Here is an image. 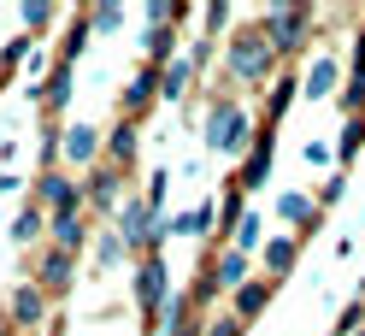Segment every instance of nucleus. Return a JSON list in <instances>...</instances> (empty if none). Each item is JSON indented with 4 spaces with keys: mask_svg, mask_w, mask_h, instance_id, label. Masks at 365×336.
<instances>
[{
    "mask_svg": "<svg viewBox=\"0 0 365 336\" xmlns=\"http://www.w3.org/2000/svg\"><path fill=\"white\" fill-rule=\"evenodd\" d=\"M259 142V130H254V118L242 112V101H212L207 106V148L212 153H242V148H254Z\"/></svg>",
    "mask_w": 365,
    "mask_h": 336,
    "instance_id": "nucleus-1",
    "label": "nucleus"
},
{
    "mask_svg": "<svg viewBox=\"0 0 365 336\" xmlns=\"http://www.w3.org/2000/svg\"><path fill=\"white\" fill-rule=\"evenodd\" d=\"M277 59H283V54H277V41H271L265 24L230 41V77H242V83H265L271 71H277Z\"/></svg>",
    "mask_w": 365,
    "mask_h": 336,
    "instance_id": "nucleus-2",
    "label": "nucleus"
},
{
    "mask_svg": "<svg viewBox=\"0 0 365 336\" xmlns=\"http://www.w3.org/2000/svg\"><path fill=\"white\" fill-rule=\"evenodd\" d=\"M36 207L48 213V218H59V213H83V183L65 166H48L36 177Z\"/></svg>",
    "mask_w": 365,
    "mask_h": 336,
    "instance_id": "nucleus-3",
    "label": "nucleus"
},
{
    "mask_svg": "<svg viewBox=\"0 0 365 336\" xmlns=\"http://www.w3.org/2000/svg\"><path fill=\"white\" fill-rule=\"evenodd\" d=\"M135 301H142V319H159V307L171 301V272H165L159 254H148L135 265Z\"/></svg>",
    "mask_w": 365,
    "mask_h": 336,
    "instance_id": "nucleus-4",
    "label": "nucleus"
},
{
    "mask_svg": "<svg viewBox=\"0 0 365 336\" xmlns=\"http://www.w3.org/2000/svg\"><path fill=\"white\" fill-rule=\"evenodd\" d=\"M153 230H159V213L148 207V195H130L124 207H118V242H124V248H142V254H148Z\"/></svg>",
    "mask_w": 365,
    "mask_h": 336,
    "instance_id": "nucleus-5",
    "label": "nucleus"
},
{
    "mask_svg": "<svg viewBox=\"0 0 365 336\" xmlns=\"http://www.w3.org/2000/svg\"><path fill=\"white\" fill-rule=\"evenodd\" d=\"M101 153H106V136L95 124H65L59 130V160L65 166H95Z\"/></svg>",
    "mask_w": 365,
    "mask_h": 336,
    "instance_id": "nucleus-6",
    "label": "nucleus"
},
{
    "mask_svg": "<svg viewBox=\"0 0 365 336\" xmlns=\"http://www.w3.org/2000/svg\"><path fill=\"white\" fill-rule=\"evenodd\" d=\"M307 24H312L307 6H271V12H265V30H271V41H277V54H294V48H301Z\"/></svg>",
    "mask_w": 365,
    "mask_h": 336,
    "instance_id": "nucleus-7",
    "label": "nucleus"
},
{
    "mask_svg": "<svg viewBox=\"0 0 365 336\" xmlns=\"http://www.w3.org/2000/svg\"><path fill=\"white\" fill-rule=\"evenodd\" d=\"M118 189H124L118 166H95L88 183H83V200H88V207H118Z\"/></svg>",
    "mask_w": 365,
    "mask_h": 336,
    "instance_id": "nucleus-8",
    "label": "nucleus"
},
{
    "mask_svg": "<svg viewBox=\"0 0 365 336\" xmlns=\"http://www.w3.org/2000/svg\"><path fill=\"white\" fill-rule=\"evenodd\" d=\"M36 278H41V289H71V278H77V254L48 248V254H41V265H36Z\"/></svg>",
    "mask_w": 365,
    "mask_h": 336,
    "instance_id": "nucleus-9",
    "label": "nucleus"
},
{
    "mask_svg": "<svg viewBox=\"0 0 365 336\" xmlns=\"http://www.w3.org/2000/svg\"><path fill=\"white\" fill-rule=\"evenodd\" d=\"M153 95H159V65H142V71L130 77V88H124V118L148 112V106H153Z\"/></svg>",
    "mask_w": 365,
    "mask_h": 336,
    "instance_id": "nucleus-10",
    "label": "nucleus"
},
{
    "mask_svg": "<svg viewBox=\"0 0 365 336\" xmlns=\"http://www.w3.org/2000/svg\"><path fill=\"white\" fill-rule=\"evenodd\" d=\"M48 319V295H41V283H18L12 289V325H41Z\"/></svg>",
    "mask_w": 365,
    "mask_h": 336,
    "instance_id": "nucleus-11",
    "label": "nucleus"
},
{
    "mask_svg": "<svg viewBox=\"0 0 365 336\" xmlns=\"http://www.w3.org/2000/svg\"><path fill=\"white\" fill-rule=\"evenodd\" d=\"M135 148H142V130H135V118H118V124L106 130V160H112V166H130Z\"/></svg>",
    "mask_w": 365,
    "mask_h": 336,
    "instance_id": "nucleus-12",
    "label": "nucleus"
},
{
    "mask_svg": "<svg viewBox=\"0 0 365 336\" xmlns=\"http://www.w3.org/2000/svg\"><path fill=\"white\" fill-rule=\"evenodd\" d=\"M48 236H53V248L77 254L83 242H88V224H83V213H59V218H48Z\"/></svg>",
    "mask_w": 365,
    "mask_h": 336,
    "instance_id": "nucleus-13",
    "label": "nucleus"
},
{
    "mask_svg": "<svg viewBox=\"0 0 365 336\" xmlns=\"http://www.w3.org/2000/svg\"><path fill=\"white\" fill-rule=\"evenodd\" d=\"M265 177H271V130H259V142L247 148V166H242L236 183H242V189H259Z\"/></svg>",
    "mask_w": 365,
    "mask_h": 336,
    "instance_id": "nucleus-14",
    "label": "nucleus"
},
{
    "mask_svg": "<svg viewBox=\"0 0 365 336\" xmlns=\"http://www.w3.org/2000/svg\"><path fill=\"white\" fill-rule=\"evenodd\" d=\"M341 112H348V118H365V36L354 48V77H348V88H341Z\"/></svg>",
    "mask_w": 365,
    "mask_h": 336,
    "instance_id": "nucleus-15",
    "label": "nucleus"
},
{
    "mask_svg": "<svg viewBox=\"0 0 365 336\" xmlns=\"http://www.w3.org/2000/svg\"><path fill=\"white\" fill-rule=\"evenodd\" d=\"M336 59L330 54H318L312 65H307V83H301V95H312V101H324V95H336Z\"/></svg>",
    "mask_w": 365,
    "mask_h": 336,
    "instance_id": "nucleus-16",
    "label": "nucleus"
},
{
    "mask_svg": "<svg viewBox=\"0 0 365 336\" xmlns=\"http://www.w3.org/2000/svg\"><path fill=\"white\" fill-rule=\"evenodd\" d=\"M189 83H195V65H189V54H182V59H171L165 71H159V101H182Z\"/></svg>",
    "mask_w": 365,
    "mask_h": 336,
    "instance_id": "nucleus-17",
    "label": "nucleus"
},
{
    "mask_svg": "<svg viewBox=\"0 0 365 336\" xmlns=\"http://www.w3.org/2000/svg\"><path fill=\"white\" fill-rule=\"evenodd\" d=\"M212 283H218V289H242V283H254V278H247V254L224 248V254L212 260Z\"/></svg>",
    "mask_w": 365,
    "mask_h": 336,
    "instance_id": "nucleus-18",
    "label": "nucleus"
},
{
    "mask_svg": "<svg viewBox=\"0 0 365 336\" xmlns=\"http://www.w3.org/2000/svg\"><path fill=\"white\" fill-rule=\"evenodd\" d=\"M65 101H71V65L53 59V77L41 83V106H48V112H65Z\"/></svg>",
    "mask_w": 365,
    "mask_h": 336,
    "instance_id": "nucleus-19",
    "label": "nucleus"
},
{
    "mask_svg": "<svg viewBox=\"0 0 365 336\" xmlns=\"http://www.w3.org/2000/svg\"><path fill=\"white\" fill-rule=\"evenodd\" d=\"M294 254H301V248H294V236H271L265 242V272L271 278H289L294 272Z\"/></svg>",
    "mask_w": 365,
    "mask_h": 336,
    "instance_id": "nucleus-20",
    "label": "nucleus"
},
{
    "mask_svg": "<svg viewBox=\"0 0 365 336\" xmlns=\"http://www.w3.org/2000/svg\"><path fill=\"white\" fill-rule=\"evenodd\" d=\"M265 301H271V283H242V289H236V307H230V312H236V319L247 325V319H259V312H265Z\"/></svg>",
    "mask_w": 365,
    "mask_h": 336,
    "instance_id": "nucleus-21",
    "label": "nucleus"
},
{
    "mask_svg": "<svg viewBox=\"0 0 365 336\" xmlns=\"http://www.w3.org/2000/svg\"><path fill=\"white\" fill-rule=\"evenodd\" d=\"M259 236H265V218H259V213H242L236 230H230V248L247 254V248H259Z\"/></svg>",
    "mask_w": 365,
    "mask_h": 336,
    "instance_id": "nucleus-22",
    "label": "nucleus"
},
{
    "mask_svg": "<svg viewBox=\"0 0 365 336\" xmlns=\"http://www.w3.org/2000/svg\"><path fill=\"white\" fill-rule=\"evenodd\" d=\"M41 236H48V213L41 207H24L12 218V242H41Z\"/></svg>",
    "mask_w": 365,
    "mask_h": 336,
    "instance_id": "nucleus-23",
    "label": "nucleus"
},
{
    "mask_svg": "<svg viewBox=\"0 0 365 336\" xmlns=\"http://www.w3.org/2000/svg\"><path fill=\"white\" fill-rule=\"evenodd\" d=\"M200 330H207V325L189 319V301L171 295V307H165V336H200Z\"/></svg>",
    "mask_w": 365,
    "mask_h": 336,
    "instance_id": "nucleus-24",
    "label": "nucleus"
},
{
    "mask_svg": "<svg viewBox=\"0 0 365 336\" xmlns=\"http://www.w3.org/2000/svg\"><path fill=\"white\" fill-rule=\"evenodd\" d=\"M212 218H218V207H212V200H200L195 213L171 218V230H177V236H207V224H212Z\"/></svg>",
    "mask_w": 365,
    "mask_h": 336,
    "instance_id": "nucleus-25",
    "label": "nucleus"
},
{
    "mask_svg": "<svg viewBox=\"0 0 365 336\" xmlns=\"http://www.w3.org/2000/svg\"><path fill=\"white\" fill-rule=\"evenodd\" d=\"M277 218H289V224H307V218H318V207H312L307 195H283V200H277Z\"/></svg>",
    "mask_w": 365,
    "mask_h": 336,
    "instance_id": "nucleus-26",
    "label": "nucleus"
},
{
    "mask_svg": "<svg viewBox=\"0 0 365 336\" xmlns=\"http://www.w3.org/2000/svg\"><path fill=\"white\" fill-rule=\"evenodd\" d=\"M359 142H365V118H348L341 124V142H336V160H354Z\"/></svg>",
    "mask_w": 365,
    "mask_h": 336,
    "instance_id": "nucleus-27",
    "label": "nucleus"
},
{
    "mask_svg": "<svg viewBox=\"0 0 365 336\" xmlns=\"http://www.w3.org/2000/svg\"><path fill=\"white\" fill-rule=\"evenodd\" d=\"M18 18H24V36H36L53 24V6H18Z\"/></svg>",
    "mask_w": 365,
    "mask_h": 336,
    "instance_id": "nucleus-28",
    "label": "nucleus"
},
{
    "mask_svg": "<svg viewBox=\"0 0 365 336\" xmlns=\"http://www.w3.org/2000/svg\"><path fill=\"white\" fill-rule=\"evenodd\" d=\"M124 24V6H95L88 12V30H118Z\"/></svg>",
    "mask_w": 365,
    "mask_h": 336,
    "instance_id": "nucleus-29",
    "label": "nucleus"
},
{
    "mask_svg": "<svg viewBox=\"0 0 365 336\" xmlns=\"http://www.w3.org/2000/svg\"><path fill=\"white\" fill-rule=\"evenodd\" d=\"M200 336H242V319H236V312H218V319H207Z\"/></svg>",
    "mask_w": 365,
    "mask_h": 336,
    "instance_id": "nucleus-30",
    "label": "nucleus"
},
{
    "mask_svg": "<svg viewBox=\"0 0 365 336\" xmlns=\"http://www.w3.org/2000/svg\"><path fill=\"white\" fill-rule=\"evenodd\" d=\"M200 24H207V36H218L230 24V6H200Z\"/></svg>",
    "mask_w": 365,
    "mask_h": 336,
    "instance_id": "nucleus-31",
    "label": "nucleus"
},
{
    "mask_svg": "<svg viewBox=\"0 0 365 336\" xmlns=\"http://www.w3.org/2000/svg\"><path fill=\"white\" fill-rule=\"evenodd\" d=\"M124 260V242H118V230H106L101 236V265H118Z\"/></svg>",
    "mask_w": 365,
    "mask_h": 336,
    "instance_id": "nucleus-32",
    "label": "nucleus"
},
{
    "mask_svg": "<svg viewBox=\"0 0 365 336\" xmlns=\"http://www.w3.org/2000/svg\"><path fill=\"white\" fill-rule=\"evenodd\" d=\"M165 183H171V171H153V177H148V207H153V213H159V200H165Z\"/></svg>",
    "mask_w": 365,
    "mask_h": 336,
    "instance_id": "nucleus-33",
    "label": "nucleus"
},
{
    "mask_svg": "<svg viewBox=\"0 0 365 336\" xmlns=\"http://www.w3.org/2000/svg\"><path fill=\"white\" fill-rule=\"evenodd\" d=\"M354 336H365V330H354Z\"/></svg>",
    "mask_w": 365,
    "mask_h": 336,
    "instance_id": "nucleus-34",
    "label": "nucleus"
}]
</instances>
